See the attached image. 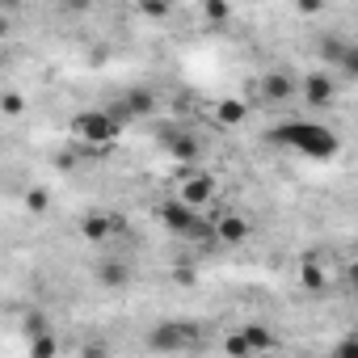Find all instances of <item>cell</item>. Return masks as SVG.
<instances>
[{"label": "cell", "mask_w": 358, "mask_h": 358, "mask_svg": "<svg viewBox=\"0 0 358 358\" xmlns=\"http://www.w3.org/2000/svg\"><path fill=\"white\" fill-rule=\"evenodd\" d=\"M270 139H274V143H282V148L303 152L308 160H329V156H337V148H341L337 131H329L324 122H308V118L278 122V127L270 131Z\"/></svg>", "instance_id": "6da1fadb"}, {"label": "cell", "mask_w": 358, "mask_h": 358, "mask_svg": "<svg viewBox=\"0 0 358 358\" xmlns=\"http://www.w3.org/2000/svg\"><path fill=\"white\" fill-rule=\"evenodd\" d=\"M199 341H203V324L194 320H160L148 333V345L156 354H182V350H194Z\"/></svg>", "instance_id": "7a4b0ae2"}, {"label": "cell", "mask_w": 358, "mask_h": 358, "mask_svg": "<svg viewBox=\"0 0 358 358\" xmlns=\"http://www.w3.org/2000/svg\"><path fill=\"white\" fill-rule=\"evenodd\" d=\"M118 131H122V118H118L114 110H85V114H76V118H72V135H76V139H85V143H93V148L114 143V139H118Z\"/></svg>", "instance_id": "3957f363"}, {"label": "cell", "mask_w": 358, "mask_h": 358, "mask_svg": "<svg viewBox=\"0 0 358 358\" xmlns=\"http://www.w3.org/2000/svg\"><path fill=\"white\" fill-rule=\"evenodd\" d=\"M160 224L169 228V232H177V236H190L194 241V232L203 228V220H199V211L194 207H186L182 199H173V203H160Z\"/></svg>", "instance_id": "277c9868"}, {"label": "cell", "mask_w": 358, "mask_h": 358, "mask_svg": "<svg viewBox=\"0 0 358 358\" xmlns=\"http://www.w3.org/2000/svg\"><path fill=\"white\" fill-rule=\"evenodd\" d=\"M320 59L345 76H358V43H350V38H333V34L320 38Z\"/></svg>", "instance_id": "5b68a950"}, {"label": "cell", "mask_w": 358, "mask_h": 358, "mask_svg": "<svg viewBox=\"0 0 358 358\" xmlns=\"http://www.w3.org/2000/svg\"><path fill=\"white\" fill-rule=\"evenodd\" d=\"M211 199H215V177H207L203 169H199V173H186V182H182V203L199 211V207H207Z\"/></svg>", "instance_id": "8992f818"}, {"label": "cell", "mask_w": 358, "mask_h": 358, "mask_svg": "<svg viewBox=\"0 0 358 358\" xmlns=\"http://www.w3.org/2000/svg\"><path fill=\"white\" fill-rule=\"evenodd\" d=\"M164 152L177 160V164H194L199 156H203V143L194 139V135H186V131H164Z\"/></svg>", "instance_id": "52a82bcc"}, {"label": "cell", "mask_w": 358, "mask_h": 358, "mask_svg": "<svg viewBox=\"0 0 358 358\" xmlns=\"http://www.w3.org/2000/svg\"><path fill=\"white\" fill-rule=\"evenodd\" d=\"M299 93H303V106H312V110L333 106V80H329V72H308L303 85H299Z\"/></svg>", "instance_id": "ba28073f"}, {"label": "cell", "mask_w": 358, "mask_h": 358, "mask_svg": "<svg viewBox=\"0 0 358 358\" xmlns=\"http://www.w3.org/2000/svg\"><path fill=\"white\" fill-rule=\"evenodd\" d=\"M295 89H299V85H295L287 72H266V76L257 80V97H262V101H291Z\"/></svg>", "instance_id": "9c48e42d"}, {"label": "cell", "mask_w": 358, "mask_h": 358, "mask_svg": "<svg viewBox=\"0 0 358 358\" xmlns=\"http://www.w3.org/2000/svg\"><path fill=\"white\" fill-rule=\"evenodd\" d=\"M118 228H122V224H118V220H110V215H101V211H93V215H85V220H80V236H85V241H93V245L110 241Z\"/></svg>", "instance_id": "30bf717a"}, {"label": "cell", "mask_w": 358, "mask_h": 358, "mask_svg": "<svg viewBox=\"0 0 358 358\" xmlns=\"http://www.w3.org/2000/svg\"><path fill=\"white\" fill-rule=\"evenodd\" d=\"M215 232H220L224 245H241V241H249V220L245 215H224V220H215Z\"/></svg>", "instance_id": "8fae6325"}, {"label": "cell", "mask_w": 358, "mask_h": 358, "mask_svg": "<svg viewBox=\"0 0 358 358\" xmlns=\"http://www.w3.org/2000/svg\"><path fill=\"white\" fill-rule=\"evenodd\" d=\"M249 118V106L245 101H220L215 106V122H224V127H241Z\"/></svg>", "instance_id": "7c38bea8"}, {"label": "cell", "mask_w": 358, "mask_h": 358, "mask_svg": "<svg viewBox=\"0 0 358 358\" xmlns=\"http://www.w3.org/2000/svg\"><path fill=\"white\" fill-rule=\"evenodd\" d=\"M241 333H245V341H249V350H253V354H266V350H274V333H270L266 324H245Z\"/></svg>", "instance_id": "4fadbf2b"}, {"label": "cell", "mask_w": 358, "mask_h": 358, "mask_svg": "<svg viewBox=\"0 0 358 358\" xmlns=\"http://www.w3.org/2000/svg\"><path fill=\"white\" fill-rule=\"evenodd\" d=\"M127 278H131V274H127L122 262H101V266H97V282H101V287H122Z\"/></svg>", "instance_id": "5bb4252c"}, {"label": "cell", "mask_w": 358, "mask_h": 358, "mask_svg": "<svg viewBox=\"0 0 358 358\" xmlns=\"http://www.w3.org/2000/svg\"><path fill=\"white\" fill-rule=\"evenodd\" d=\"M148 110H152V93L148 89H131L122 97V114H148Z\"/></svg>", "instance_id": "9a60e30c"}, {"label": "cell", "mask_w": 358, "mask_h": 358, "mask_svg": "<svg viewBox=\"0 0 358 358\" xmlns=\"http://www.w3.org/2000/svg\"><path fill=\"white\" fill-rule=\"evenodd\" d=\"M299 282H303L308 291H320V287H324V270H320V262H303V266H299Z\"/></svg>", "instance_id": "2e32d148"}, {"label": "cell", "mask_w": 358, "mask_h": 358, "mask_svg": "<svg viewBox=\"0 0 358 358\" xmlns=\"http://www.w3.org/2000/svg\"><path fill=\"white\" fill-rule=\"evenodd\" d=\"M224 350L232 354V358H249L253 350H249V341H245V333L236 329V333H228V341H224Z\"/></svg>", "instance_id": "e0dca14e"}, {"label": "cell", "mask_w": 358, "mask_h": 358, "mask_svg": "<svg viewBox=\"0 0 358 358\" xmlns=\"http://www.w3.org/2000/svg\"><path fill=\"white\" fill-rule=\"evenodd\" d=\"M333 358H358V333H350V337H341V341L333 345Z\"/></svg>", "instance_id": "ac0fdd59"}, {"label": "cell", "mask_w": 358, "mask_h": 358, "mask_svg": "<svg viewBox=\"0 0 358 358\" xmlns=\"http://www.w3.org/2000/svg\"><path fill=\"white\" fill-rule=\"evenodd\" d=\"M30 354H34V358H55V337H34Z\"/></svg>", "instance_id": "d6986e66"}, {"label": "cell", "mask_w": 358, "mask_h": 358, "mask_svg": "<svg viewBox=\"0 0 358 358\" xmlns=\"http://www.w3.org/2000/svg\"><path fill=\"white\" fill-rule=\"evenodd\" d=\"M203 17H211V22H224V17H228V5H220V0H207V5H203Z\"/></svg>", "instance_id": "ffe728a7"}, {"label": "cell", "mask_w": 358, "mask_h": 358, "mask_svg": "<svg viewBox=\"0 0 358 358\" xmlns=\"http://www.w3.org/2000/svg\"><path fill=\"white\" fill-rule=\"evenodd\" d=\"M22 93H5V114H22Z\"/></svg>", "instance_id": "44dd1931"}, {"label": "cell", "mask_w": 358, "mask_h": 358, "mask_svg": "<svg viewBox=\"0 0 358 358\" xmlns=\"http://www.w3.org/2000/svg\"><path fill=\"white\" fill-rule=\"evenodd\" d=\"M30 207L34 211H47V190H30Z\"/></svg>", "instance_id": "7402d4cb"}, {"label": "cell", "mask_w": 358, "mask_h": 358, "mask_svg": "<svg viewBox=\"0 0 358 358\" xmlns=\"http://www.w3.org/2000/svg\"><path fill=\"white\" fill-rule=\"evenodd\" d=\"M148 17H169V5H139Z\"/></svg>", "instance_id": "603a6c76"}, {"label": "cell", "mask_w": 358, "mask_h": 358, "mask_svg": "<svg viewBox=\"0 0 358 358\" xmlns=\"http://www.w3.org/2000/svg\"><path fill=\"white\" fill-rule=\"evenodd\" d=\"M345 278H350V287L358 291V262H350V266H345Z\"/></svg>", "instance_id": "cb8c5ba5"}, {"label": "cell", "mask_w": 358, "mask_h": 358, "mask_svg": "<svg viewBox=\"0 0 358 358\" xmlns=\"http://www.w3.org/2000/svg\"><path fill=\"white\" fill-rule=\"evenodd\" d=\"M85 358H106V345H89V350H85Z\"/></svg>", "instance_id": "d4e9b609"}]
</instances>
